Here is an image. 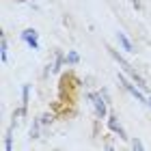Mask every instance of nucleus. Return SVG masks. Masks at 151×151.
<instances>
[{
    "mask_svg": "<svg viewBox=\"0 0 151 151\" xmlns=\"http://www.w3.org/2000/svg\"><path fill=\"white\" fill-rule=\"evenodd\" d=\"M110 54H112V56H114V58H116V63H119V65H121V67H123V69H125V71H127V73H129V76H132V80H136V84H138V86H140V88H147V84H145V80H142V78H140V76H138V73H136V71H134V69H132V67H129V65H127V63H125V60H123V58H121V56H119V54H116V52H114V50H112V52H110Z\"/></svg>",
    "mask_w": 151,
    "mask_h": 151,
    "instance_id": "f257e3e1",
    "label": "nucleus"
},
{
    "mask_svg": "<svg viewBox=\"0 0 151 151\" xmlns=\"http://www.w3.org/2000/svg\"><path fill=\"white\" fill-rule=\"evenodd\" d=\"M91 99H93L95 112H97V116L101 119V116L106 114V104H104V99H101V95H91Z\"/></svg>",
    "mask_w": 151,
    "mask_h": 151,
    "instance_id": "f03ea898",
    "label": "nucleus"
},
{
    "mask_svg": "<svg viewBox=\"0 0 151 151\" xmlns=\"http://www.w3.org/2000/svg\"><path fill=\"white\" fill-rule=\"evenodd\" d=\"M119 80L123 82V86H125V88H127V91L132 93V95H134V97L138 99V101H145V97H142V95H140V91H136V86H132V84H129V82H127L125 78H123V76H119Z\"/></svg>",
    "mask_w": 151,
    "mask_h": 151,
    "instance_id": "7ed1b4c3",
    "label": "nucleus"
},
{
    "mask_svg": "<svg viewBox=\"0 0 151 151\" xmlns=\"http://www.w3.org/2000/svg\"><path fill=\"white\" fill-rule=\"evenodd\" d=\"M116 37H119L121 45H123V50H127V52H134V50H132V43H129V39H127L125 35H123V32H119V35H116Z\"/></svg>",
    "mask_w": 151,
    "mask_h": 151,
    "instance_id": "20e7f679",
    "label": "nucleus"
},
{
    "mask_svg": "<svg viewBox=\"0 0 151 151\" xmlns=\"http://www.w3.org/2000/svg\"><path fill=\"white\" fill-rule=\"evenodd\" d=\"M24 39L28 41L30 45H35V47H37V35H35V30H26V32H24Z\"/></svg>",
    "mask_w": 151,
    "mask_h": 151,
    "instance_id": "39448f33",
    "label": "nucleus"
},
{
    "mask_svg": "<svg viewBox=\"0 0 151 151\" xmlns=\"http://www.w3.org/2000/svg\"><path fill=\"white\" fill-rule=\"evenodd\" d=\"M110 127L114 129V132H119V136H121V138H127V136H125V132H123V127H121L119 123L114 121V116H110Z\"/></svg>",
    "mask_w": 151,
    "mask_h": 151,
    "instance_id": "423d86ee",
    "label": "nucleus"
},
{
    "mask_svg": "<svg viewBox=\"0 0 151 151\" xmlns=\"http://www.w3.org/2000/svg\"><path fill=\"white\" fill-rule=\"evenodd\" d=\"M2 60H6V39L2 37Z\"/></svg>",
    "mask_w": 151,
    "mask_h": 151,
    "instance_id": "0eeeda50",
    "label": "nucleus"
},
{
    "mask_svg": "<svg viewBox=\"0 0 151 151\" xmlns=\"http://www.w3.org/2000/svg\"><path fill=\"white\" fill-rule=\"evenodd\" d=\"M147 104H149V106H151V97H149V99H147Z\"/></svg>",
    "mask_w": 151,
    "mask_h": 151,
    "instance_id": "6e6552de",
    "label": "nucleus"
}]
</instances>
